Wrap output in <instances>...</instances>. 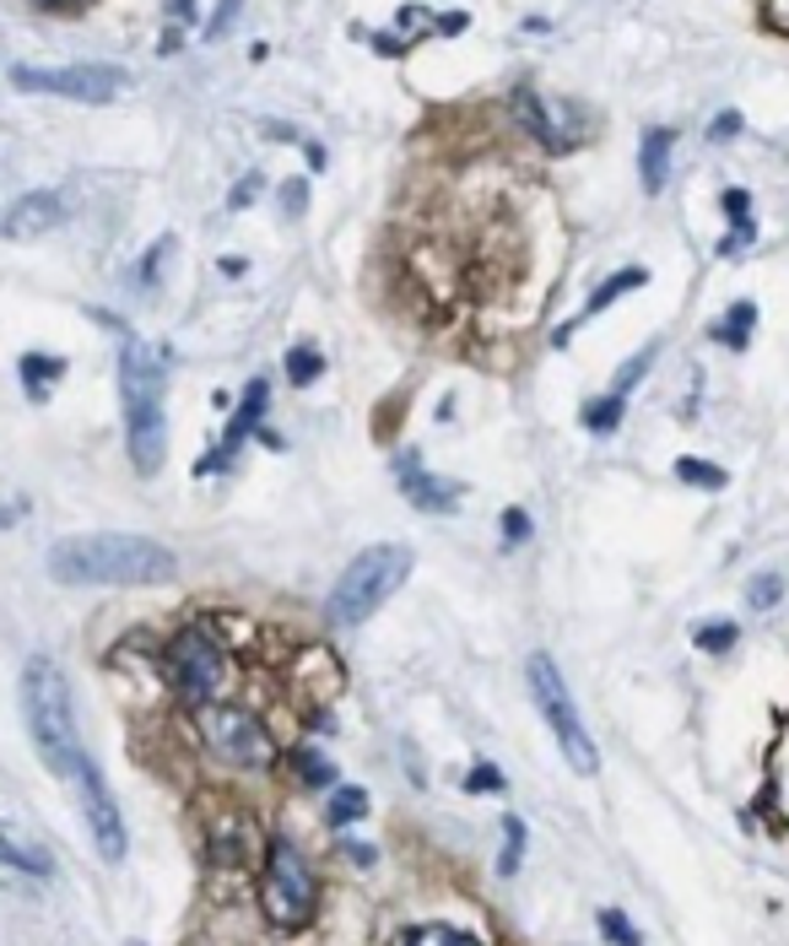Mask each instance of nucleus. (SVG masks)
Returning <instances> with one entry per match:
<instances>
[{"label": "nucleus", "instance_id": "f257e3e1", "mask_svg": "<svg viewBox=\"0 0 789 946\" xmlns=\"http://www.w3.org/2000/svg\"><path fill=\"white\" fill-rule=\"evenodd\" d=\"M174 573H179L174 552L152 536L98 530V536H66L49 547V579L81 584V590H141V584H168Z\"/></svg>", "mask_w": 789, "mask_h": 946}, {"label": "nucleus", "instance_id": "f03ea898", "mask_svg": "<svg viewBox=\"0 0 789 946\" xmlns=\"http://www.w3.org/2000/svg\"><path fill=\"white\" fill-rule=\"evenodd\" d=\"M22 719H27L33 752L44 757V768L60 773V779H76L87 752H81V730H76V703H70L66 671L49 654H33L22 666Z\"/></svg>", "mask_w": 789, "mask_h": 946}, {"label": "nucleus", "instance_id": "7ed1b4c3", "mask_svg": "<svg viewBox=\"0 0 789 946\" xmlns=\"http://www.w3.org/2000/svg\"><path fill=\"white\" fill-rule=\"evenodd\" d=\"M163 374L168 358L152 341H125L120 352V400H125V443H131V465L141 476L163 471L168 454V428H163Z\"/></svg>", "mask_w": 789, "mask_h": 946}, {"label": "nucleus", "instance_id": "20e7f679", "mask_svg": "<svg viewBox=\"0 0 789 946\" xmlns=\"http://www.w3.org/2000/svg\"><path fill=\"white\" fill-rule=\"evenodd\" d=\"M405 573H411V552L405 547H368V552H357L346 563V573L335 579V590H330V606H325L330 623L335 628L368 623L394 590L405 584Z\"/></svg>", "mask_w": 789, "mask_h": 946}, {"label": "nucleus", "instance_id": "39448f33", "mask_svg": "<svg viewBox=\"0 0 789 946\" xmlns=\"http://www.w3.org/2000/svg\"><path fill=\"white\" fill-rule=\"evenodd\" d=\"M265 920L276 931H303L320 909V882L309 871V860L298 855L292 838H270L265 844V882H260Z\"/></svg>", "mask_w": 789, "mask_h": 946}, {"label": "nucleus", "instance_id": "423d86ee", "mask_svg": "<svg viewBox=\"0 0 789 946\" xmlns=\"http://www.w3.org/2000/svg\"><path fill=\"white\" fill-rule=\"evenodd\" d=\"M530 693H535L541 719L552 725L557 747L568 757V768H574L579 779L600 773V752H594L590 730H585V719H579V708H574V697H568V682H563V671H557V660H552L546 649L530 654Z\"/></svg>", "mask_w": 789, "mask_h": 946}, {"label": "nucleus", "instance_id": "0eeeda50", "mask_svg": "<svg viewBox=\"0 0 789 946\" xmlns=\"http://www.w3.org/2000/svg\"><path fill=\"white\" fill-rule=\"evenodd\" d=\"M200 741L211 747V757H222L233 768H270L276 762L270 730H265L249 708H238V703L200 708Z\"/></svg>", "mask_w": 789, "mask_h": 946}, {"label": "nucleus", "instance_id": "6e6552de", "mask_svg": "<svg viewBox=\"0 0 789 946\" xmlns=\"http://www.w3.org/2000/svg\"><path fill=\"white\" fill-rule=\"evenodd\" d=\"M5 81L16 92H55V98H76V103H109L125 87L120 65H11Z\"/></svg>", "mask_w": 789, "mask_h": 946}, {"label": "nucleus", "instance_id": "1a4fd4ad", "mask_svg": "<svg viewBox=\"0 0 789 946\" xmlns=\"http://www.w3.org/2000/svg\"><path fill=\"white\" fill-rule=\"evenodd\" d=\"M168 676H174V693L190 708H205L227 682V660H222L216 638L205 628H185L168 644Z\"/></svg>", "mask_w": 789, "mask_h": 946}, {"label": "nucleus", "instance_id": "9d476101", "mask_svg": "<svg viewBox=\"0 0 789 946\" xmlns=\"http://www.w3.org/2000/svg\"><path fill=\"white\" fill-rule=\"evenodd\" d=\"M70 790H76V801H81V817H87V833H92L98 855H103V860H125V822H120V806H114L103 773L92 768V757L81 762V773L70 779Z\"/></svg>", "mask_w": 789, "mask_h": 946}, {"label": "nucleus", "instance_id": "9b49d317", "mask_svg": "<svg viewBox=\"0 0 789 946\" xmlns=\"http://www.w3.org/2000/svg\"><path fill=\"white\" fill-rule=\"evenodd\" d=\"M265 400H270V384L265 378H249V389H244V406L233 411V422H227V433H222V443L200 460L196 471L200 476H216V471H227L233 460H238V449H244V439L255 433V422L265 417Z\"/></svg>", "mask_w": 789, "mask_h": 946}, {"label": "nucleus", "instance_id": "f8f14e48", "mask_svg": "<svg viewBox=\"0 0 789 946\" xmlns=\"http://www.w3.org/2000/svg\"><path fill=\"white\" fill-rule=\"evenodd\" d=\"M60 222H66V195L60 189H33V195L5 206V239L11 244L16 239H38V233H49Z\"/></svg>", "mask_w": 789, "mask_h": 946}, {"label": "nucleus", "instance_id": "ddd939ff", "mask_svg": "<svg viewBox=\"0 0 789 946\" xmlns=\"http://www.w3.org/2000/svg\"><path fill=\"white\" fill-rule=\"evenodd\" d=\"M514 114H520V125H525L546 152H574V141L557 130V125H574V109H568V103H563V109H552L541 92L520 87V92H514Z\"/></svg>", "mask_w": 789, "mask_h": 946}, {"label": "nucleus", "instance_id": "4468645a", "mask_svg": "<svg viewBox=\"0 0 789 946\" xmlns=\"http://www.w3.org/2000/svg\"><path fill=\"white\" fill-rule=\"evenodd\" d=\"M394 482H400V493L411 498V504L422 508V514H444V508L455 504L460 493L449 487V482H433L422 465H416V454H405L400 465H394Z\"/></svg>", "mask_w": 789, "mask_h": 946}, {"label": "nucleus", "instance_id": "2eb2a0df", "mask_svg": "<svg viewBox=\"0 0 789 946\" xmlns=\"http://www.w3.org/2000/svg\"><path fill=\"white\" fill-rule=\"evenodd\" d=\"M720 206H724V217H730V239H720V254H724V260H735V254H741L746 244H752V239H757L752 195H746V189H724Z\"/></svg>", "mask_w": 789, "mask_h": 946}, {"label": "nucleus", "instance_id": "dca6fc26", "mask_svg": "<svg viewBox=\"0 0 789 946\" xmlns=\"http://www.w3.org/2000/svg\"><path fill=\"white\" fill-rule=\"evenodd\" d=\"M644 282H649V276H644L638 265H633V271H622V276H611V282H600V287H594V298H590V304H585V309H579V319L557 330V341H568V336H574V330H579L585 319H594V315H600V309H611V304H616L622 293H633V287H644Z\"/></svg>", "mask_w": 789, "mask_h": 946}, {"label": "nucleus", "instance_id": "f3484780", "mask_svg": "<svg viewBox=\"0 0 789 946\" xmlns=\"http://www.w3.org/2000/svg\"><path fill=\"white\" fill-rule=\"evenodd\" d=\"M670 146H676V135H670V130H649V135H644L638 168H644V189H649V195H659V189H665V168H670Z\"/></svg>", "mask_w": 789, "mask_h": 946}, {"label": "nucleus", "instance_id": "a211bd4d", "mask_svg": "<svg viewBox=\"0 0 789 946\" xmlns=\"http://www.w3.org/2000/svg\"><path fill=\"white\" fill-rule=\"evenodd\" d=\"M368 817V790L363 784H341L330 790V806H325V822L330 827H352V822Z\"/></svg>", "mask_w": 789, "mask_h": 946}, {"label": "nucleus", "instance_id": "6ab92c4d", "mask_svg": "<svg viewBox=\"0 0 789 946\" xmlns=\"http://www.w3.org/2000/svg\"><path fill=\"white\" fill-rule=\"evenodd\" d=\"M752 330H757V304H735V309L714 324V341H724L730 352H746Z\"/></svg>", "mask_w": 789, "mask_h": 946}, {"label": "nucleus", "instance_id": "aec40b11", "mask_svg": "<svg viewBox=\"0 0 789 946\" xmlns=\"http://www.w3.org/2000/svg\"><path fill=\"white\" fill-rule=\"evenodd\" d=\"M16 374H22V384H27L33 395H44L49 384L66 378V358H38V352H27V358L16 363Z\"/></svg>", "mask_w": 789, "mask_h": 946}, {"label": "nucleus", "instance_id": "412c9836", "mask_svg": "<svg viewBox=\"0 0 789 946\" xmlns=\"http://www.w3.org/2000/svg\"><path fill=\"white\" fill-rule=\"evenodd\" d=\"M394 946H481V942L465 936V931H449V925H416V931H405Z\"/></svg>", "mask_w": 789, "mask_h": 946}, {"label": "nucleus", "instance_id": "4be33fe9", "mask_svg": "<svg viewBox=\"0 0 789 946\" xmlns=\"http://www.w3.org/2000/svg\"><path fill=\"white\" fill-rule=\"evenodd\" d=\"M676 476H681L687 487H709V493H720L724 482H730L714 460H692V454H687V460H676Z\"/></svg>", "mask_w": 789, "mask_h": 946}, {"label": "nucleus", "instance_id": "5701e85b", "mask_svg": "<svg viewBox=\"0 0 789 946\" xmlns=\"http://www.w3.org/2000/svg\"><path fill=\"white\" fill-rule=\"evenodd\" d=\"M520 860H525V822L503 817V855H498V871H503V877H514V871H520Z\"/></svg>", "mask_w": 789, "mask_h": 946}, {"label": "nucleus", "instance_id": "b1692460", "mask_svg": "<svg viewBox=\"0 0 789 946\" xmlns=\"http://www.w3.org/2000/svg\"><path fill=\"white\" fill-rule=\"evenodd\" d=\"M292 762H298V779H303L309 790H330V784H335V762H330V757H320V752H309V747H303Z\"/></svg>", "mask_w": 789, "mask_h": 946}, {"label": "nucleus", "instance_id": "393cba45", "mask_svg": "<svg viewBox=\"0 0 789 946\" xmlns=\"http://www.w3.org/2000/svg\"><path fill=\"white\" fill-rule=\"evenodd\" d=\"M320 374H325L320 346H292V352H287V378H292V384H314Z\"/></svg>", "mask_w": 789, "mask_h": 946}, {"label": "nucleus", "instance_id": "a878e982", "mask_svg": "<svg viewBox=\"0 0 789 946\" xmlns=\"http://www.w3.org/2000/svg\"><path fill=\"white\" fill-rule=\"evenodd\" d=\"M622 411H627V400H622V395L590 400V406H585V428H590V433H611V428L622 422Z\"/></svg>", "mask_w": 789, "mask_h": 946}, {"label": "nucleus", "instance_id": "bb28decb", "mask_svg": "<svg viewBox=\"0 0 789 946\" xmlns=\"http://www.w3.org/2000/svg\"><path fill=\"white\" fill-rule=\"evenodd\" d=\"M735 638H741V628H735V623H703V628L692 632V644H698L703 654H724Z\"/></svg>", "mask_w": 789, "mask_h": 946}, {"label": "nucleus", "instance_id": "cd10ccee", "mask_svg": "<svg viewBox=\"0 0 789 946\" xmlns=\"http://www.w3.org/2000/svg\"><path fill=\"white\" fill-rule=\"evenodd\" d=\"M600 936L616 946H644V936H638V925L633 920H622L616 909H600Z\"/></svg>", "mask_w": 789, "mask_h": 946}, {"label": "nucleus", "instance_id": "c85d7f7f", "mask_svg": "<svg viewBox=\"0 0 789 946\" xmlns=\"http://www.w3.org/2000/svg\"><path fill=\"white\" fill-rule=\"evenodd\" d=\"M779 595H785V579H779V573H757V579H752V590H746V601H752L757 612L779 606Z\"/></svg>", "mask_w": 789, "mask_h": 946}, {"label": "nucleus", "instance_id": "c756f323", "mask_svg": "<svg viewBox=\"0 0 789 946\" xmlns=\"http://www.w3.org/2000/svg\"><path fill=\"white\" fill-rule=\"evenodd\" d=\"M649 363H655V346H644V352H638V358H633L627 369H616V384H611V395H622V400H627V389H633L638 378L649 374Z\"/></svg>", "mask_w": 789, "mask_h": 946}, {"label": "nucleus", "instance_id": "7c9ffc66", "mask_svg": "<svg viewBox=\"0 0 789 946\" xmlns=\"http://www.w3.org/2000/svg\"><path fill=\"white\" fill-rule=\"evenodd\" d=\"M5 866H22V871H33V877H49V860L33 855V849H22L16 838H5Z\"/></svg>", "mask_w": 789, "mask_h": 946}, {"label": "nucleus", "instance_id": "2f4dec72", "mask_svg": "<svg viewBox=\"0 0 789 946\" xmlns=\"http://www.w3.org/2000/svg\"><path fill=\"white\" fill-rule=\"evenodd\" d=\"M174 250V239H157L152 250H146V260L135 265V282H157V265H163V254Z\"/></svg>", "mask_w": 789, "mask_h": 946}, {"label": "nucleus", "instance_id": "473e14b6", "mask_svg": "<svg viewBox=\"0 0 789 946\" xmlns=\"http://www.w3.org/2000/svg\"><path fill=\"white\" fill-rule=\"evenodd\" d=\"M465 790H476V795H481V790H503V773H498L492 762H476L470 779H465Z\"/></svg>", "mask_w": 789, "mask_h": 946}, {"label": "nucleus", "instance_id": "72a5a7b5", "mask_svg": "<svg viewBox=\"0 0 789 946\" xmlns=\"http://www.w3.org/2000/svg\"><path fill=\"white\" fill-rule=\"evenodd\" d=\"M757 16H763V28H774L779 38H789V0H768Z\"/></svg>", "mask_w": 789, "mask_h": 946}, {"label": "nucleus", "instance_id": "f704fd0d", "mask_svg": "<svg viewBox=\"0 0 789 946\" xmlns=\"http://www.w3.org/2000/svg\"><path fill=\"white\" fill-rule=\"evenodd\" d=\"M281 206H287V217H298V211L309 206V189L298 185V179H287V185H281Z\"/></svg>", "mask_w": 789, "mask_h": 946}, {"label": "nucleus", "instance_id": "c9c22d12", "mask_svg": "<svg viewBox=\"0 0 789 946\" xmlns=\"http://www.w3.org/2000/svg\"><path fill=\"white\" fill-rule=\"evenodd\" d=\"M709 135H714V141H730V135H741V114H735V109H724L720 120L709 125Z\"/></svg>", "mask_w": 789, "mask_h": 946}, {"label": "nucleus", "instance_id": "e433bc0d", "mask_svg": "<svg viewBox=\"0 0 789 946\" xmlns=\"http://www.w3.org/2000/svg\"><path fill=\"white\" fill-rule=\"evenodd\" d=\"M255 195H260V174H249V179H244V185L233 189V200H227V206H233V211H244V206H249V200H255Z\"/></svg>", "mask_w": 789, "mask_h": 946}, {"label": "nucleus", "instance_id": "4c0bfd02", "mask_svg": "<svg viewBox=\"0 0 789 946\" xmlns=\"http://www.w3.org/2000/svg\"><path fill=\"white\" fill-rule=\"evenodd\" d=\"M503 530H509V541H525V536H530V519H525V508H509V519H503Z\"/></svg>", "mask_w": 789, "mask_h": 946}, {"label": "nucleus", "instance_id": "58836bf2", "mask_svg": "<svg viewBox=\"0 0 789 946\" xmlns=\"http://www.w3.org/2000/svg\"><path fill=\"white\" fill-rule=\"evenodd\" d=\"M233 16H238V6H216V11H211V28H205V38H216V33H222Z\"/></svg>", "mask_w": 789, "mask_h": 946}, {"label": "nucleus", "instance_id": "ea45409f", "mask_svg": "<svg viewBox=\"0 0 789 946\" xmlns=\"http://www.w3.org/2000/svg\"><path fill=\"white\" fill-rule=\"evenodd\" d=\"M465 22H470L465 11H449V16H438V33H444V38H449V33H465Z\"/></svg>", "mask_w": 789, "mask_h": 946}, {"label": "nucleus", "instance_id": "a19ab883", "mask_svg": "<svg viewBox=\"0 0 789 946\" xmlns=\"http://www.w3.org/2000/svg\"><path fill=\"white\" fill-rule=\"evenodd\" d=\"M346 860H352V866H374V849H368V844H346Z\"/></svg>", "mask_w": 789, "mask_h": 946}, {"label": "nucleus", "instance_id": "79ce46f5", "mask_svg": "<svg viewBox=\"0 0 789 946\" xmlns=\"http://www.w3.org/2000/svg\"><path fill=\"white\" fill-rule=\"evenodd\" d=\"M125 946H146V942H125Z\"/></svg>", "mask_w": 789, "mask_h": 946}]
</instances>
